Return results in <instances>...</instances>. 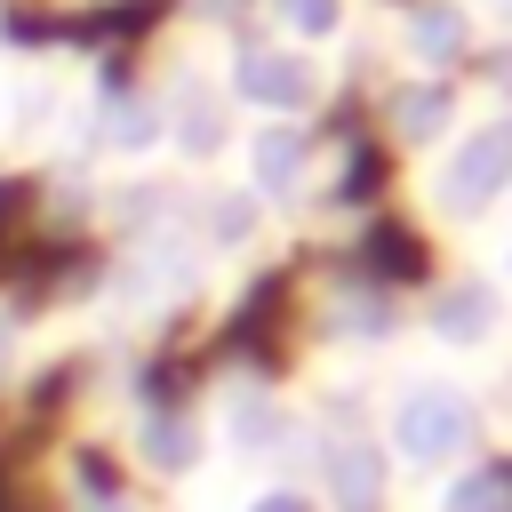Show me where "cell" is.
I'll return each mask as SVG.
<instances>
[{
	"label": "cell",
	"mask_w": 512,
	"mask_h": 512,
	"mask_svg": "<svg viewBox=\"0 0 512 512\" xmlns=\"http://www.w3.org/2000/svg\"><path fill=\"white\" fill-rule=\"evenodd\" d=\"M464 440H472V408H464L448 384H416V392L392 408V448H400L408 464H448Z\"/></svg>",
	"instance_id": "cell-1"
},
{
	"label": "cell",
	"mask_w": 512,
	"mask_h": 512,
	"mask_svg": "<svg viewBox=\"0 0 512 512\" xmlns=\"http://www.w3.org/2000/svg\"><path fill=\"white\" fill-rule=\"evenodd\" d=\"M504 168H512V128H480V136L456 144V160H448V176H440V200H448V208H480V200L504 184Z\"/></svg>",
	"instance_id": "cell-2"
},
{
	"label": "cell",
	"mask_w": 512,
	"mask_h": 512,
	"mask_svg": "<svg viewBox=\"0 0 512 512\" xmlns=\"http://www.w3.org/2000/svg\"><path fill=\"white\" fill-rule=\"evenodd\" d=\"M232 88H240L248 104L288 112V104H304V96H312V64H304L296 48H248V56L232 64Z\"/></svg>",
	"instance_id": "cell-3"
},
{
	"label": "cell",
	"mask_w": 512,
	"mask_h": 512,
	"mask_svg": "<svg viewBox=\"0 0 512 512\" xmlns=\"http://www.w3.org/2000/svg\"><path fill=\"white\" fill-rule=\"evenodd\" d=\"M248 168H256V192L288 200V192L304 184V136H296V128H264V136L248 144Z\"/></svg>",
	"instance_id": "cell-4"
},
{
	"label": "cell",
	"mask_w": 512,
	"mask_h": 512,
	"mask_svg": "<svg viewBox=\"0 0 512 512\" xmlns=\"http://www.w3.org/2000/svg\"><path fill=\"white\" fill-rule=\"evenodd\" d=\"M168 136L192 152V160H208L216 144H224V112H216V96L208 88H176V112H168Z\"/></svg>",
	"instance_id": "cell-5"
},
{
	"label": "cell",
	"mask_w": 512,
	"mask_h": 512,
	"mask_svg": "<svg viewBox=\"0 0 512 512\" xmlns=\"http://www.w3.org/2000/svg\"><path fill=\"white\" fill-rule=\"evenodd\" d=\"M408 48H416L424 64H448V56L464 48V8H456V0H424V8L408 16Z\"/></svg>",
	"instance_id": "cell-6"
},
{
	"label": "cell",
	"mask_w": 512,
	"mask_h": 512,
	"mask_svg": "<svg viewBox=\"0 0 512 512\" xmlns=\"http://www.w3.org/2000/svg\"><path fill=\"white\" fill-rule=\"evenodd\" d=\"M432 328H440L448 344H480V336L496 328V296H488V288H448L440 312H432Z\"/></svg>",
	"instance_id": "cell-7"
},
{
	"label": "cell",
	"mask_w": 512,
	"mask_h": 512,
	"mask_svg": "<svg viewBox=\"0 0 512 512\" xmlns=\"http://www.w3.org/2000/svg\"><path fill=\"white\" fill-rule=\"evenodd\" d=\"M224 432H232V448H272L280 440V408L256 384H240V392H224Z\"/></svg>",
	"instance_id": "cell-8"
},
{
	"label": "cell",
	"mask_w": 512,
	"mask_h": 512,
	"mask_svg": "<svg viewBox=\"0 0 512 512\" xmlns=\"http://www.w3.org/2000/svg\"><path fill=\"white\" fill-rule=\"evenodd\" d=\"M136 448H144L152 472H192V464H200V432H192L184 416H144V440H136Z\"/></svg>",
	"instance_id": "cell-9"
},
{
	"label": "cell",
	"mask_w": 512,
	"mask_h": 512,
	"mask_svg": "<svg viewBox=\"0 0 512 512\" xmlns=\"http://www.w3.org/2000/svg\"><path fill=\"white\" fill-rule=\"evenodd\" d=\"M328 488H336L344 512H368L376 504V448H360V440L328 448Z\"/></svg>",
	"instance_id": "cell-10"
},
{
	"label": "cell",
	"mask_w": 512,
	"mask_h": 512,
	"mask_svg": "<svg viewBox=\"0 0 512 512\" xmlns=\"http://www.w3.org/2000/svg\"><path fill=\"white\" fill-rule=\"evenodd\" d=\"M392 112H400V136H416V144H424V136H440V120H448V96H440V88H408Z\"/></svg>",
	"instance_id": "cell-11"
},
{
	"label": "cell",
	"mask_w": 512,
	"mask_h": 512,
	"mask_svg": "<svg viewBox=\"0 0 512 512\" xmlns=\"http://www.w3.org/2000/svg\"><path fill=\"white\" fill-rule=\"evenodd\" d=\"M104 136H112L120 152H144V144L160 136V120H152V104H136V96H120V104H112V128H104Z\"/></svg>",
	"instance_id": "cell-12"
},
{
	"label": "cell",
	"mask_w": 512,
	"mask_h": 512,
	"mask_svg": "<svg viewBox=\"0 0 512 512\" xmlns=\"http://www.w3.org/2000/svg\"><path fill=\"white\" fill-rule=\"evenodd\" d=\"M248 232H256V200H232V192L208 200V240H216V248H240Z\"/></svg>",
	"instance_id": "cell-13"
},
{
	"label": "cell",
	"mask_w": 512,
	"mask_h": 512,
	"mask_svg": "<svg viewBox=\"0 0 512 512\" xmlns=\"http://www.w3.org/2000/svg\"><path fill=\"white\" fill-rule=\"evenodd\" d=\"M280 16H288V32L328 40V32H336V16H344V0H280Z\"/></svg>",
	"instance_id": "cell-14"
},
{
	"label": "cell",
	"mask_w": 512,
	"mask_h": 512,
	"mask_svg": "<svg viewBox=\"0 0 512 512\" xmlns=\"http://www.w3.org/2000/svg\"><path fill=\"white\" fill-rule=\"evenodd\" d=\"M448 512H504V480H488V472L464 480V488L448 496Z\"/></svg>",
	"instance_id": "cell-15"
},
{
	"label": "cell",
	"mask_w": 512,
	"mask_h": 512,
	"mask_svg": "<svg viewBox=\"0 0 512 512\" xmlns=\"http://www.w3.org/2000/svg\"><path fill=\"white\" fill-rule=\"evenodd\" d=\"M248 512H312V504H304V496H296V488H272V496H256V504H248Z\"/></svg>",
	"instance_id": "cell-16"
},
{
	"label": "cell",
	"mask_w": 512,
	"mask_h": 512,
	"mask_svg": "<svg viewBox=\"0 0 512 512\" xmlns=\"http://www.w3.org/2000/svg\"><path fill=\"white\" fill-rule=\"evenodd\" d=\"M8 360H16V328L0 320V376H8Z\"/></svg>",
	"instance_id": "cell-17"
},
{
	"label": "cell",
	"mask_w": 512,
	"mask_h": 512,
	"mask_svg": "<svg viewBox=\"0 0 512 512\" xmlns=\"http://www.w3.org/2000/svg\"><path fill=\"white\" fill-rule=\"evenodd\" d=\"M88 512H120V504H88Z\"/></svg>",
	"instance_id": "cell-18"
}]
</instances>
